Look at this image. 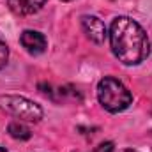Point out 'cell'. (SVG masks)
<instances>
[{
  "mask_svg": "<svg viewBox=\"0 0 152 152\" xmlns=\"http://www.w3.org/2000/svg\"><path fill=\"white\" fill-rule=\"evenodd\" d=\"M0 152H7V151H5V149H4V147H0Z\"/></svg>",
  "mask_w": 152,
  "mask_h": 152,
  "instance_id": "8fae6325",
  "label": "cell"
},
{
  "mask_svg": "<svg viewBox=\"0 0 152 152\" xmlns=\"http://www.w3.org/2000/svg\"><path fill=\"white\" fill-rule=\"evenodd\" d=\"M62 2H71V0H62Z\"/></svg>",
  "mask_w": 152,
  "mask_h": 152,
  "instance_id": "7c38bea8",
  "label": "cell"
},
{
  "mask_svg": "<svg viewBox=\"0 0 152 152\" xmlns=\"http://www.w3.org/2000/svg\"><path fill=\"white\" fill-rule=\"evenodd\" d=\"M81 28L85 32V36L94 41L96 44H101L104 42L106 39V25L103 23V20H99L97 16H92V14H85L81 16Z\"/></svg>",
  "mask_w": 152,
  "mask_h": 152,
  "instance_id": "277c9868",
  "label": "cell"
},
{
  "mask_svg": "<svg viewBox=\"0 0 152 152\" xmlns=\"http://www.w3.org/2000/svg\"><path fill=\"white\" fill-rule=\"evenodd\" d=\"M108 36L113 55L124 66H138L151 53V44L145 30L133 18L127 16L115 18L110 25Z\"/></svg>",
  "mask_w": 152,
  "mask_h": 152,
  "instance_id": "6da1fadb",
  "label": "cell"
},
{
  "mask_svg": "<svg viewBox=\"0 0 152 152\" xmlns=\"http://www.w3.org/2000/svg\"><path fill=\"white\" fill-rule=\"evenodd\" d=\"M20 42L25 48V51L34 57L44 53L48 48V41L44 37V34H41L37 30H23L20 36Z\"/></svg>",
  "mask_w": 152,
  "mask_h": 152,
  "instance_id": "5b68a950",
  "label": "cell"
},
{
  "mask_svg": "<svg viewBox=\"0 0 152 152\" xmlns=\"http://www.w3.org/2000/svg\"><path fill=\"white\" fill-rule=\"evenodd\" d=\"M0 108L14 115L16 118L28 120V122H39L42 118V108L37 103L23 97V96H0Z\"/></svg>",
  "mask_w": 152,
  "mask_h": 152,
  "instance_id": "3957f363",
  "label": "cell"
},
{
  "mask_svg": "<svg viewBox=\"0 0 152 152\" xmlns=\"http://www.w3.org/2000/svg\"><path fill=\"white\" fill-rule=\"evenodd\" d=\"M7 2H9V7L20 16L36 14L46 4V0H7Z\"/></svg>",
  "mask_w": 152,
  "mask_h": 152,
  "instance_id": "8992f818",
  "label": "cell"
},
{
  "mask_svg": "<svg viewBox=\"0 0 152 152\" xmlns=\"http://www.w3.org/2000/svg\"><path fill=\"white\" fill-rule=\"evenodd\" d=\"M7 58H9V50H7V44L0 39V69L7 64Z\"/></svg>",
  "mask_w": 152,
  "mask_h": 152,
  "instance_id": "ba28073f",
  "label": "cell"
},
{
  "mask_svg": "<svg viewBox=\"0 0 152 152\" xmlns=\"http://www.w3.org/2000/svg\"><path fill=\"white\" fill-rule=\"evenodd\" d=\"M97 99L101 106L110 113H120L133 103V96L127 87L113 76H104L97 83Z\"/></svg>",
  "mask_w": 152,
  "mask_h": 152,
  "instance_id": "7a4b0ae2",
  "label": "cell"
},
{
  "mask_svg": "<svg viewBox=\"0 0 152 152\" xmlns=\"http://www.w3.org/2000/svg\"><path fill=\"white\" fill-rule=\"evenodd\" d=\"M9 134L12 138H16V140H28L32 133H30V129L27 126H23L20 122H11L9 124Z\"/></svg>",
  "mask_w": 152,
  "mask_h": 152,
  "instance_id": "52a82bcc",
  "label": "cell"
},
{
  "mask_svg": "<svg viewBox=\"0 0 152 152\" xmlns=\"http://www.w3.org/2000/svg\"><path fill=\"white\" fill-rule=\"evenodd\" d=\"M113 151H115L113 142H103V143H99L92 152H113Z\"/></svg>",
  "mask_w": 152,
  "mask_h": 152,
  "instance_id": "9c48e42d",
  "label": "cell"
},
{
  "mask_svg": "<svg viewBox=\"0 0 152 152\" xmlns=\"http://www.w3.org/2000/svg\"><path fill=\"white\" fill-rule=\"evenodd\" d=\"M122 152H138V151H134V149H124Z\"/></svg>",
  "mask_w": 152,
  "mask_h": 152,
  "instance_id": "30bf717a",
  "label": "cell"
}]
</instances>
